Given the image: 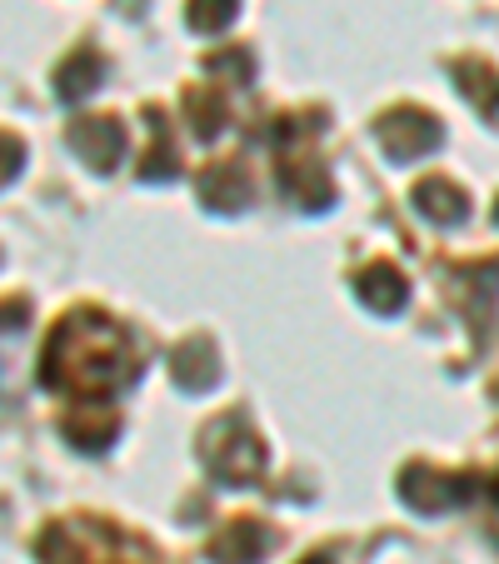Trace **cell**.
Here are the masks:
<instances>
[{"instance_id": "e0dca14e", "label": "cell", "mask_w": 499, "mask_h": 564, "mask_svg": "<svg viewBox=\"0 0 499 564\" xmlns=\"http://www.w3.org/2000/svg\"><path fill=\"white\" fill-rule=\"evenodd\" d=\"M185 21L200 35H220L225 25L235 21V0H191V6H185Z\"/></svg>"}, {"instance_id": "6da1fadb", "label": "cell", "mask_w": 499, "mask_h": 564, "mask_svg": "<svg viewBox=\"0 0 499 564\" xmlns=\"http://www.w3.org/2000/svg\"><path fill=\"white\" fill-rule=\"evenodd\" d=\"M140 370H145L140 340L100 310L65 315L41 355V384L51 394H65L70 405H106L110 394L140 380Z\"/></svg>"}, {"instance_id": "7c38bea8", "label": "cell", "mask_w": 499, "mask_h": 564, "mask_svg": "<svg viewBox=\"0 0 499 564\" xmlns=\"http://www.w3.org/2000/svg\"><path fill=\"white\" fill-rule=\"evenodd\" d=\"M414 210L430 215L435 225H459L465 220V191L445 175H430V181L414 185Z\"/></svg>"}, {"instance_id": "30bf717a", "label": "cell", "mask_w": 499, "mask_h": 564, "mask_svg": "<svg viewBox=\"0 0 499 564\" xmlns=\"http://www.w3.org/2000/svg\"><path fill=\"white\" fill-rule=\"evenodd\" d=\"M175 384L191 394H205L215 380H220V355H215L210 335H191V340L175 345Z\"/></svg>"}, {"instance_id": "5b68a950", "label": "cell", "mask_w": 499, "mask_h": 564, "mask_svg": "<svg viewBox=\"0 0 499 564\" xmlns=\"http://www.w3.org/2000/svg\"><path fill=\"white\" fill-rule=\"evenodd\" d=\"M375 140H380V150L394 160V165H404V160H420V155H430V150H440L445 130H440V120L430 116V110L394 106L375 120Z\"/></svg>"}, {"instance_id": "7a4b0ae2", "label": "cell", "mask_w": 499, "mask_h": 564, "mask_svg": "<svg viewBox=\"0 0 499 564\" xmlns=\"http://www.w3.org/2000/svg\"><path fill=\"white\" fill-rule=\"evenodd\" d=\"M35 560L41 564H160L140 534L120 530L116 520H55L35 540Z\"/></svg>"}, {"instance_id": "d6986e66", "label": "cell", "mask_w": 499, "mask_h": 564, "mask_svg": "<svg viewBox=\"0 0 499 564\" xmlns=\"http://www.w3.org/2000/svg\"><path fill=\"white\" fill-rule=\"evenodd\" d=\"M300 564H335L329 554H310V560H300Z\"/></svg>"}, {"instance_id": "8992f818", "label": "cell", "mask_w": 499, "mask_h": 564, "mask_svg": "<svg viewBox=\"0 0 499 564\" xmlns=\"http://www.w3.org/2000/svg\"><path fill=\"white\" fill-rule=\"evenodd\" d=\"M65 140H70L75 155L86 160L90 171H100V175L116 171V160H126V145H130L126 126H120L116 116H80V120H70Z\"/></svg>"}, {"instance_id": "9a60e30c", "label": "cell", "mask_w": 499, "mask_h": 564, "mask_svg": "<svg viewBox=\"0 0 499 564\" xmlns=\"http://www.w3.org/2000/svg\"><path fill=\"white\" fill-rule=\"evenodd\" d=\"M100 75H106V61H100L90 45H80V51H70L61 61V70H55V90H61V100H86L90 90L100 86Z\"/></svg>"}, {"instance_id": "ffe728a7", "label": "cell", "mask_w": 499, "mask_h": 564, "mask_svg": "<svg viewBox=\"0 0 499 564\" xmlns=\"http://www.w3.org/2000/svg\"><path fill=\"white\" fill-rule=\"evenodd\" d=\"M495 220H499V200H495Z\"/></svg>"}, {"instance_id": "5bb4252c", "label": "cell", "mask_w": 499, "mask_h": 564, "mask_svg": "<svg viewBox=\"0 0 499 564\" xmlns=\"http://www.w3.org/2000/svg\"><path fill=\"white\" fill-rule=\"evenodd\" d=\"M145 126H150V135H155V145L140 155V181H150V185L175 181V175H181V155H175V145H171V120L160 116V110H145Z\"/></svg>"}, {"instance_id": "ba28073f", "label": "cell", "mask_w": 499, "mask_h": 564, "mask_svg": "<svg viewBox=\"0 0 499 564\" xmlns=\"http://www.w3.org/2000/svg\"><path fill=\"white\" fill-rule=\"evenodd\" d=\"M250 195H256V175H250L245 160H220L200 175V200L210 210H245Z\"/></svg>"}, {"instance_id": "2e32d148", "label": "cell", "mask_w": 499, "mask_h": 564, "mask_svg": "<svg viewBox=\"0 0 499 564\" xmlns=\"http://www.w3.org/2000/svg\"><path fill=\"white\" fill-rule=\"evenodd\" d=\"M181 106H185V116H191V126H195V135H200V140H210V135H220V130H225V100H220V90L191 86Z\"/></svg>"}, {"instance_id": "9c48e42d", "label": "cell", "mask_w": 499, "mask_h": 564, "mask_svg": "<svg viewBox=\"0 0 499 564\" xmlns=\"http://www.w3.org/2000/svg\"><path fill=\"white\" fill-rule=\"evenodd\" d=\"M355 295H360L365 310H375V315H400L404 300H410V280H404L390 260H375V265H365L360 275H355Z\"/></svg>"}, {"instance_id": "277c9868", "label": "cell", "mask_w": 499, "mask_h": 564, "mask_svg": "<svg viewBox=\"0 0 499 564\" xmlns=\"http://www.w3.org/2000/svg\"><path fill=\"white\" fill-rule=\"evenodd\" d=\"M485 490V479L469 469H435V465H404L400 469V500L420 514H445L469 505Z\"/></svg>"}, {"instance_id": "52a82bcc", "label": "cell", "mask_w": 499, "mask_h": 564, "mask_svg": "<svg viewBox=\"0 0 499 564\" xmlns=\"http://www.w3.org/2000/svg\"><path fill=\"white\" fill-rule=\"evenodd\" d=\"M275 544V530L260 524L256 514H235L220 524V534L210 540V560L215 564H256L260 554Z\"/></svg>"}, {"instance_id": "ac0fdd59", "label": "cell", "mask_w": 499, "mask_h": 564, "mask_svg": "<svg viewBox=\"0 0 499 564\" xmlns=\"http://www.w3.org/2000/svg\"><path fill=\"white\" fill-rule=\"evenodd\" d=\"M210 70L235 75V86H245V80H250V70H256V61H250V51H245V45H235V51L210 55Z\"/></svg>"}, {"instance_id": "8fae6325", "label": "cell", "mask_w": 499, "mask_h": 564, "mask_svg": "<svg viewBox=\"0 0 499 564\" xmlns=\"http://www.w3.org/2000/svg\"><path fill=\"white\" fill-rule=\"evenodd\" d=\"M116 430H120L116 410H106V415H100V405H75L70 415L61 420V435L70 440L75 449H106L110 440H116Z\"/></svg>"}, {"instance_id": "3957f363", "label": "cell", "mask_w": 499, "mask_h": 564, "mask_svg": "<svg viewBox=\"0 0 499 564\" xmlns=\"http://www.w3.org/2000/svg\"><path fill=\"white\" fill-rule=\"evenodd\" d=\"M200 459L215 479H225V485H256V479L265 475V445H260V435L250 430L245 410H230L225 420H215V425L205 430Z\"/></svg>"}, {"instance_id": "4fadbf2b", "label": "cell", "mask_w": 499, "mask_h": 564, "mask_svg": "<svg viewBox=\"0 0 499 564\" xmlns=\"http://www.w3.org/2000/svg\"><path fill=\"white\" fill-rule=\"evenodd\" d=\"M455 86L499 126V70L495 65L479 61V55H465V61H455Z\"/></svg>"}]
</instances>
